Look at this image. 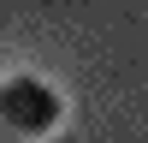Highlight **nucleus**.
Returning <instances> with one entry per match:
<instances>
[{"label": "nucleus", "instance_id": "nucleus-1", "mask_svg": "<svg viewBox=\"0 0 148 143\" xmlns=\"http://www.w3.org/2000/svg\"><path fill=\"white\" fill-rule=\"evenodd\" d=\"M0 119H6L12 131L42 137V131L59 125V95L47 90L42 78H6L0 83Z\"/></svg>", "mask_w": 148, "mask_h": 143}]
</instances>
